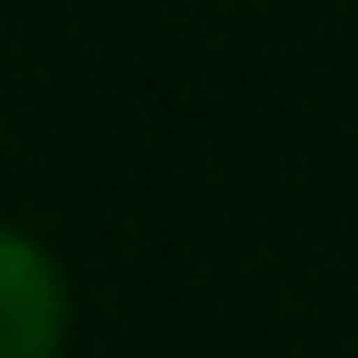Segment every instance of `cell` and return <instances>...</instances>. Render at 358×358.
<instances>
[{
	"label": "cell",
	"mask_w": 358,
	"mask_h": 358,
	"mask_svg": "<svg viewBox=\"0 0 358 358\" xmlns=\"http://www.w3.org/2000/svg\"><path fill=\"white\" fill-rule=\"evenodd\" d=\"M64 271L40 239L0 223V358H56L64 350Z\"/></svg>",
	"instance_id": "1"
}]
</instances>
